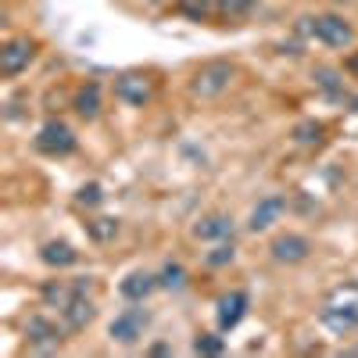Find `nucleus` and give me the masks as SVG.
Listing matches in <instances>:
<instances>
[{
    "mask_svg": "<svg viewBox=\"0 0 358 358\" xmlns=\"http://www.w3.org/2000/svg\"><path fill=\"white\" fill-rule=\"evenodd\" d=\"M319 322L334 337H348V334L358 330V280H344L322 297Z\"/></svg>",
    "mask_w": 358,
    "mask_h": 358,
    "instance_id": "obj_1",
    "label": "nucleus"
},
{
    "mask_svg": "<svg viewBox=\"0 0 358 358\" xmlns=\"http://www.w3.org/2000/svg\"><path fill=\"white\" fill-rule=\"evenodd\" d=\"M297 33L322 43V47H330V50H348L358 33H355V25L344 18V15H334V11H322V15H305V18H297Z\"/></svg>",
    "mask_w": 358,
    "mask_h": 358,
    "instance_id": "obj_2",
    "label": "nucleus"
},
{
    "mask_svg": "<svg viewBox=\"0 0 358 358\" xmlns=\"http://www.w3.org/2000/svg\"><path fill=\"white\" fill-rule=\"evenodd\" d=\"M233 79H236V65L226 62V57H212V62H204L190 72L187 90H190L194 101H219L233 86Z\"/></svg>",
    "mask_w": 358,
    "mask_h": 358,
    "instance_id": "obj_3",
    "label": "nucleus"
},
{
    "mask_svg": "<svg viewBox=\"0 0 358 358\" xmlns=\"http://www.w3.org/2000/svg\"><path fill=\"white\" fill-rule=\"evenodd\" d=\"M158 97V76L143 69H126L115 76V101H122L129 108H147Z\"/></svg>",
    "mask_w": 358,
    "mask_h": 358,
    "instance_id": "obj_4",
    "label": "nucleus"
},
{
    "mask_svg": "<svg viewBox=\"0 0 358 358\" xmlns=\"http://www.w3.org/2000/svg\"><path fill=\"white\" fill-rule=\"evenodd\" d=\"M33 147L47 158H69V155H76L79 136H76V129L69 122H62V118H47V122L40 126V133L33 136Z\"/></svg>",
    "mask_w": 358,
    "mask_h": 358,
    "instance_id": "obj_5",
    "label": "nucleus"
},
{
    "mask_svg": "<svg viewBox=\"0 0 358 358\" xmlns=\"http://www.w3.org/2000/svg\"><path fill=\"white\" fill-rule=\"evenodd\" d=\"M40 54V40L36 36H11L0 47V76L4 79H18L22 72H29V65Z\"/></svg>",
    "mask_w": 358,
    "mask_h": 358,
    "instance_id": "obj_6",
    "label": "nucleus"
},
{
    "mask_svg": "<svg viewBox=\"0 0 358 358\" xmlns=\"http://www.w3.org/2000/svg\"><path fill=\"white\" fill-rule=\"evenodd\" d=\"M69 334V326L62 322V315L50 319V315H29L25 319V337H29V348H36V351H57L62 348Z\"/></svg>",
    "mask_w": 358,
    "mask_h": 358,
    "instance_id": "obj_7",
    "label": "nucleus"
},
{
    "mask_svg": "<svg viewBox=\"0 0 358 358\" xmlns=\"http://www.w3.org/2000/svg\"><path fill=\"white\" fill-rule=\"evenodd\" d=\"M147 322H151V312L140 308V301H133V308H122V312L111 319L108 337L115 344H136L143 337V330H147Z\"/></svg>",
    "mask_w": 358,
    "mask_h": 358,
    "instance_id": "obj_8",
    "label": "nucleus"
},
{
    "mask_svg": "<svg viewBox=\"0 0 358 358\" xmlns=\"http://www.w3.org/2000/svg\"><path fill=\"white\" fill-rule=\"evenodd\" d=\"M312 251L315 248L305 233H280V236H273V244H268V255L280 265H301V262H308Z\"/></svg>",
    "mask_w": 358,
    "mask_h": 358,
    "instance_id": "obj_9",
    "label": "nucleus"
},
{
    "mask_svg": "<svg viewBox=\"0 0 358 358\" xmlns=\"http://www.w3.org/2000/svg\"><path fill=\"white\" fill-rule=\"evenodd\" d=\"M248 308H251L248 290H229V294H222L219 301H215V322H219V330H222V334L236 330V326L244 322Z\"/></svg>",
    "mask_w": 358,
    "mask_h": 358,
    "instance_id": "obj_10",
    "label": "nucleus"
},
{
    "mask_svg": "<svg viewBox=\"0 0 358 358\" xmlns=\"http://www.w3.org/2000/svg\"><path fill=\"white\" fill-rule=\"evenodd\" d=\"M79 290H94V280H90V276H79V280H47V283L40 287V297H43L47 308L62 312Z\"/></svg>",
    "mask_w": 358,
    "mask_h": 358,
    "instance_id": "obj_11",
    "label": "nucleus"
},
{
    "mask_svg": "<svg viewBox=\"0 0 358 358\" xmlns=\"http://www.w3.org/2000/svg\"><path fill=\"white\" fill-rule=\"evenodd\" d=\"M190 236L201 244H219V241H233V219L226 212H208L190 226Z\"/></svg>",
    "mask_w": 358,
    "mask_h": 358,
    "instance_id": "obj_12",
    "label": "nucleus"
},
{
    "mask_svg": "<svg viewBox=\"0 0 358 358\" xmlns=\"http://www.w3.org/2000/svg\"><path fill=\"white\" fill-rule=\"evenodd\" d=\"M90 294H94V290H79L72 301L57 312V315H62V322L69 326V334H83L86 326L97 319V305H94V297H90Z\"/></svg>",
    "mask_w": 358,
    "mask_h": 358,
    "instance_id": "obj_13",
    "label": "nucleus"
},
{
    "mask_svg": "<svg viewBox=\"0 0 358 358\" xmlns=\"http://www.w3.org/2000/svg\"><path fill=\"white\" fill-rule=\"evenodd\" d=\"M283 212H287V197H283V194H268V197H262V201L255 204V212H251V219H248V229H251V233L273 229Z\"/></svg>",
    "mask_w": 358,
    "mask_h": 358,
    "instance_id": "obj_14",
    "label": "nucleus"
},
{
    "mask_svg": "<svg viewBox=\"0 0 358 358\" xmlns=\"http://www.w3.org/2000/svg\"><path fill=\"white\" fill-rule=\"evenodd\" d=\"M72 108H76V115L83 118V122H97V118H101V108H104L101 83H97V79H86V83H79L76 97H72Z\"/></svg>",
    "mask_w": 358,
    "mask_h": 358,
    "instance_id": "obj_15",
    "label": "nucleus"
},
{
    "mask_svg": "<svg viewBox=\"0 0 358 358\" xmlns=\"http://www.w3.org/2000/svg\"><path fill=\"white\" fill-rule=\"evenodd\" d=\"M162 287V280H158V273H147V268H133V273L118 283V294L126 297V301L133 305V301H147V297H151L155 290Z\"/></svg>",
    "mask_w": 358,
    "mask_h": 358,
    "instance_id": "obj_16",
    "label": "nucleus"
},
{
    "mask_svg": "<svg viewBox=\"0 0 358 358\" xmlns=\"http://www.w3.org/2000/svg\"><path fill=\"white\" fill-rule=\"evenodd\" d=\"M312 79H315V86H319L322 97H330V101H337V104H348V101H351L348 86H344V72H337V69H330V65H315Z\"/></svg>",
    "mask_w": 358,
    "mask_h": 358,
    "instance_id": "obj_17",
    "label": "nucleus"
},
{
    "mask_svg": "<svg viewBox=\"0 0 358 358\" xmlns=\"http://www.w3.org/2000/svg\"><path fill=\"white\" fill-rule=\"evenodd\" d=\"M40 258H43V265H50V268H72V265L79 262V251H76L69 241H47V244L40 248Z\"/></svg>",
    "mask_w": 358,
    "mask_h": 358,
    "instance_id": "obj_18",
    "label": "nucleus"
},
{
    "mask_svg": "<svg viewBox=\"0 0 358 358\" xmlns=\"http://www.w3.org/2000/svg\"><path fill=\"white\" fill-rule=\"evenodd\" d=\"M176 11L190 22H208L219 15V0H176Z\"/></svg>",
    "mask_w": 358,
    "mask_h": 358,
    "instance_id": "obj_19",
    "label": "nucleus"
},
{
    "mask_svg": "<svg viewBox=\"0 0 358 358\" xmlns=\"http://www.w3.org/2000/svg\"><path fill=\"white\" fill-rule=\"evenodd\" d=\"M118 219H111V215H97V219H90L86 222V233H90V241L94 244H108V241H115L118 236Z\"/></svg>",
    "mask_w": 358,
    "mask_h": 358,
    "instance_id": "obj_20",
    "label": "nucleus"
},
{
    "mask_svg": "<svg viewBox=\"0 0 358 358\" xmlns=\"http://www.w3.org/2000/svg\"><path fill=\"white\" fill-rule=\"evenodd\" d=\"M158 280H162L165 290H183L190 276H187V268L179 265V262H165V265H162V273H158Z\"/></svg>",
    "mask_w": 358,
    "mask_h": 358,
    "instance_id": "obj_21",
    "label": "nucleus"
},
{
    "mask_svg": "<svg viewBox=\"0 0 358 358\" xmlns=\"http://www.w3.org/2000/svg\"><path fill=\"white\" fill-rule=\"evenodd\" d=\"M222 334V330H219ZM219 334H197L194 337V355H222L226 351V341Z\"/></svg>",
    "mask_w": 358,
    "mask_h": 358,
    "instance_id": "obj_22",
    "label": "nucleus"
},
{
    "mask_svg": "<svg viewBox=\"0 0 358 358\" xmlns=\"http://www.w3.org/2000/svg\"><path fill=\"white\" fill-rule=\"evenodd\" d=\"M322 136H326V126L322 122H301V126H294V140L305 143V147L322 143Z\"/></svg>",
    "mask_w": 358,
    "mask_h": 358,
    "instance_id": "obj_23",
    "label": "nucleus"
},
{
    "mask_svg": "<svg viewBox=\"0 0 358 358\" xmlns=\"http://www.w3.org/2000/svg\"><path fill=\"white\" fill-rule=\"evenodd\" d=\"M233 258H236V248H233V244H226V241H219L212 251L204 255V265H208V268H222V265H229Z\"/></svg>",
    "mask_w": 358,
    "mask_h": 358,
    "instance_id": "obj_24",
    "label": "nucleus"
},
{
    "mask_svg": "<svg viewBox=\"0 0 358 358\" xmlns=\"http://www.w3.org/2000/svg\"><path fill=\"white\" fill-rule=\"evenodd\" d=\"M258 8V0H219V15L222 18H244Z\"/></svg>",
    "mask_w": 358,
    "mask_h": 358,
    "instance_id": "obj_25",
    "label": "nucleus"
},
{
    "mask_svg": "<svg viewBox=\"0 0 358 358\" xmlns=\"http://www.w3.org/2000/svg\"><path fill=\"white\" fill-rule=\"evenodd\" d=\"M104 201V194H101V183H86L79 194H76V204L79 208H97Z\"/></svg>",
    "mask_w": 358,
    "mask_h": 358,
    "instance_id": "obj_26",
    "label": "nucleus"
},
{
    "mask_svg": "<svg viewBox=\"0 0 358 358\" xmlns=\"http://www.w3.org/2000/svg\"><path fill=\"white\" fill-rule=\"evenodd\" d=\"M344 69H348V72H351V76L358 79V50H355V54L348 57V62H344Z\"/></svg>",
    "mask_w": 358,
    "mask_h": 358,
    "instance_id": "obj_27",
    "label": "nucleus"
},
{
    "mask_svg": "<svg viewBox=\"0 0 358 358\" xmlns=\"http://www.w3.org/2000/svg\"><path fill=\"white\" fill-rule=\"evenodd\" d=\"M147 355H172V344H155V348H147Z\"/></svg>",
    "mask_w": 358,
    "mask_h": 358,
    "instance_id": "obj_28",
    "label": "nucleus"
},
{
    "mask_svg": "<svg viewBox=\"0 0 358 358\" xmlns=\"http://www.w3.org/2000/svg\"><path fill=\"white\" fill-rule=\"evenodd\" d=\"M147 4H151V8H162V4H169V0H147Z\"/></svg>",
    "mask_w": 358,
    "mask_h": 358,
    "instance_id": "obj_29",
    "label": "nucleus"
}]
</instances>
